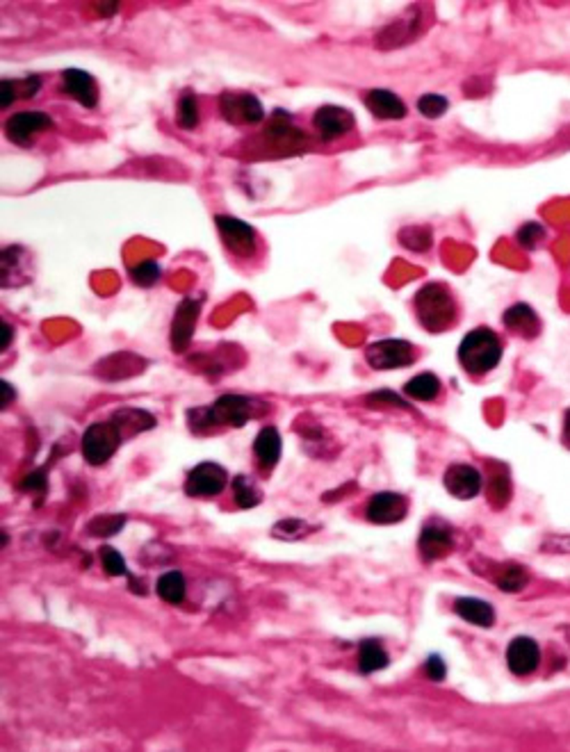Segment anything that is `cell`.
<instances>
[{"mask_svg":"<svg viewBox=\"0 0 570 752\" xmlns=\"http://www.w3.org/2000/svg\"><path fill=\"white\" fill-rule=\"evenodd\" d=\"M110 422L122 431V435H126V434L135 435V434H141V431H149L151 426H156V417H153L151 413H147V410H140V408L117 410Z\"/></svg>","mask_w":570,"mask_h":752,"instance_id":"44dd1931","label":"cell"},{"mask_svg":"<svg viewBox=\"0 0 570 752\" xmlns=\"http://www.w3.org/2000/svg\"><path fill=\"white\" fill-rule=\"evenodd\" d=\"M274 533H278V536H283V538H288V541H294V538L308 533V527L303 524V520H283L281 524H276V527H274Z\"/></svg>","mask_w":570,"mask_h":752,"instance_id":"d590c367","label":"cell"},{"mask_svg":"<svg viewBox=\"0 0 570 752\" xmlns=\"http://www.w3.org/2000/svg\"><path fill=\"white\" fill-rule=\"evenodd\" d=\"M176 123H178V128H183V130H192V128H196V123H199V108H196V98L192 92L183 94L181 101H178Z\"/></svg>","mask_w":570,"mask_h":752,"instance_id":"4316f807","label":"cell"},{"mask_svg":"<svg viewBox=\"0 0 570 752\" xmlns=\"http://www.w3.org/2000/svg\"><path fill=\"white\" fill-rule=\"evenodd\" d=\"M454 611H457L458 618L468 621L470 625L493 627V622H495V609L488 602L477 600V597H458L454 602Z\"/></svg>","mask_w":570,"mask_h":752,"instance_id":"d6986e66","label":"cell"},{"mask_svg":"<svg viewBox=\"0 0 570 752\" xmlns=\"http://www.w3.org/2000/svg\"><path fill=\"white\" fill-rule=\"evenodd\" d=\"M511 497V481H509L507 472L493 474L491 481H488V499L495 508H502L504 504Z\"/></svg>","mask_w":570,"mask_h":752,"instance_id":"83f0119b","label":"cell"},{"mask_svg":"<svg viewBox=\"0 0 570 752\" xmlns=\"http://www.w3.org/2000/svg\"><path fill=\"white\" fill-rule=\"evenodd\" d=\"M217 230H220V237L224 242V246L229 249V254L238 255V258H249V255L256 254V230L242 219H235V217L217 215L215 217Z\"/></svg>","mask_w":570,"mask_h":752,"instance_id":"5b68a950","label":"cell"},{"mask_svg":"<svg viewBox=\"0 0 570 752\" xmlns=\"http://www.w3.org/2000/svg\"><path fill=\"white\" fill-rule=\"evenodd\" d=\"M131 279L135 281L140 288H151L160 279V264L156 260H141L135 267H131Z\"/></svg>","mask_w":570,"mask_h":752,"instance_id":"f1b7e54d","label":"cell"},{"mask_svg":"<svg viewBox=\"0 0 570 752\" xmlns=\"http://www.w3.org/2000/svg\"><path fill=\"white\" fill-rule=\"evenodd\" d=\"M406 397L415 401H434L440 395V381L439 376L431 372H422V374L413 376L404 386Z\"/></svg>","mask_w":570,"mask_h":752,"instance_id":"7402d4cb","label":"cell"},{"mask_svg":"<svg viewBox=\"0 0 570 752\" xmlns=\"http://www.w3.org/2000/svg\"><path fill=\"white\" fill-rule=\"evenodd\" d=\"M448 110L449 101L445 96H439V94H424V96L418 98V112L427 119L443 117Z\"/></svg>","mask_w":570,"mask_h":752,"instance_id":"f546056e","label":"cell"},{"mask_svg":"<svg viewBox=\"0 0 570 752\" xmlns=\"http://www.w3.org/2000/svg\"><path fill=\"white\" fill-rule=\"evenodd\" d=\"M502 340L491 328H473L458 345V363L468 374L482 376L495 370L502 361Z\"/></svg>","mask_w":570,"mask_h":752,"instance_id":"7a4b0ae2","label":"cell"},{"mask_svg":"<svg viewBox=\"0 0 570 752\" xmlns=\"http://www.w3.org/2000/svg\"><path fill=\"white\" fill-rule=\"evenodd\" d=\"M525 584H527V572H525V568H520V566H507L502 575L497 577V586L507 593L522 591Z\"/></svg>","mask_w":570,"mask_h":752,"instance_id":"1f68e13d","label":"cell"},{"mask_svg":"<svg viewBox=\"0 0 570 752\" xmlns=\"http://www.w3.org/2000/svg\"><path fill=\"white\" fill-rule=\"evenodd\" d=\"M199 313H201V303L195 301V299H183V301L178 303V308H176L174 322H171V336H169L171 349H174L176 354H183L187 347H190Z\"/></svg>","mask_w":570,"mask_h":752,"instance_id":"30bf717a","label":"cell"},{"mask_svg":"<svg viewBox=\"0 0 570 752\" xmlns=\"http://www.w3.org/2000/svg\"><path fill=\"white\" fill-rule=\"evenodd\" d=\"M281 450H283L281 434H278V429H274V426H265V429L256 435L254 454H256V459L265 465V468H274V465L278 463V459H281Z\"/></svg>","mask_w":570,"mask_h":752,"instance_id":"ffe728a7","label":"cell"},{"mask_svg":"<svg viewBox=\"0 0 570 752\" xmlns=\"http://www.w3.org/2000/svg\"><path fill=\"white\" fill-rule=\"evenodd\" d=\"M409 502L400 493H376L367 499L366 518L375 524H397L406 518Z\"/></svg>","mask_w":570,"mask_h":752,"instance_id":"9c48e42d","label":"cell"},{"mask_svg":"<svg viewBox=\"0 0 570 752\" xmlns=\"http://www.w3.org/2000/svg\"><path fill=\"white\" fill-rule=\"evenodd\" d=\"M12 337H14V328L7 322H0V349H3V352L12 345Z\"/></svg>","mask_w":570,"mask_h":752,"instance_id":"60d3db41","label":"cell"},{"mask_svg":"<svg viewBox=\"0 0 570 752\" xmlns=\"http://www.w3.org/2000/svg\"><path fill=\"white\" fill-rule=\"evenodd\" d=\"M233 499L240 508H254L263 499V490L247 474H238L233 479Z\"/></svg>","mask_w":570,"mask_h":752,"instance_id":"d4e9b609","label":"cell"},{"mask_svg":"<svg viewBox=\"0 0 570 752\" xmlns=\"http://www.w3.org/2000/svg\"><path fill=\"white\" fill-rule=\"evenodd\" d=\"M415 318L427 331L443 333L457 322V301L445 283H430L420 288L413 299Z\"/></svg>","mask_w":570,"mask_h":752,"instance_id":"6da1fadb","label":"cell"},{"mask_svg":"<svg viewBox=\"0 0 570 752\" xmlns=\"http://www.w3.org/2000/svg\"><path fill=\"white\" fill-rule=\"evenodd\" d=\"M564 438L570 443V408L565 410V417H564Z\"/></svg>","mask_w":570,"mask_h":752,"instance_id":"7bdbcfd3","label":"cell"},{"mask_svg":"<svg viewBox=\"0 0 570 752\" xmlns=\"http://www.w3.org/2000/svg\"><path fill=\"white\" fill-rule=\"evenodd\" d=\"M156 591L165 602L178 604V602H183V597H185V577L178 570L165 572V575H160V579H158Z\"/></svg>","mask_w":570,"mask_h":752,"instance_id":"cb8c5ba5","label":"cell"},{"mask_svg":"<svg viewBox=\"0 0 570 752\" xmlns=\"http://www.w3.org/2000/svg\"><path fill=\"white\" fill-rule=\"evenodd\" d=\"M400 245L406 246L409 251L422 254L431 246V230L424 226H409V228L400 230Z\"/></svg>","mask_w":570,"mask_h":752,"instance_id":"484cf974","label":"cell"},{"mask_svg":"<svg viewBox=\"0 0 570 752\" xmlns=\"http://www.w3.org/2000/svg\"><path fill=\"white\" fill-rule=\"evenodd\" d=\"M312 123H315L317 132L324 142H333V139H340L342 135L354 130L356 119L349 110L340 108V105H322L312 114Z\"/></svg>","mask_w":570,"mask_h":752,"instance_id":"8fae6325","label":"cell"},{"mask_svg":"<svg viewBox=\"0 0 570 752\" xmlns=\"http://www.w3.org/2000/svg\"><path fill=\"white\" fill-rule=\"evenodd\" d=\"M229 474L217 463H199L190 470L185 481V493L190 497H215L226 488Z\"/></svg>","mask_w":570,"mask_h":752,"instance_id":"8992f818","label":"cell"},{"mask_svg":"<svg viewBox=\"0 0 570 752\" xmlns=\"http://www.w3.org/2000/svg\"><path fill=\"white\" fill-rule=\"evenodd\" d=\"M502 322L509 331L525 337V340H534L541 333V319L534 313V308H529L527 303H516V306L507 308Z\"/></svg>","mask_w":570,"mask_h":752,"instance_id":"2e32d148","label":"cell"},{"mask_svg":"<svg viewBox=\"0 0 570 752\" xmlns=\"http://www.w3.org/2000/svg\"><path fill=\"white\" fill-rule=\"evenodd\" d=\"M62 89L85 108H96L98 87L96 80L83 68H67L62 74Z\"/></svg>","mask_w":570,"mask_h":752,"instance_id":"9a60e30c","label":"cell"},{"mask_svg":"<svg viewBox=\"0 0 570 752\" xmlns=\"http://www.w3.org/2000/svg\"><path fill=\"white\" fill-rule=\"evenodd\" d=\"M41 89V78L40 76H28L23 83H16V94L23 98H32L34 94Z\"/></svg>","mask_w":570,"mask_h":752,"instance_id":"74e56055","label":"cell"},{"mask_svg":"<svg viewBox=\"0 0 570 752\" xmlns=\"http://www.w3.org/2000/svg\"><path fill=\"white\" fill-rule=\"evenodd\" d=\"M53 126V119L44 112H16L7 119L5 132L10 142L19 147H30V137L40 130H49Z\"/></svg>","mask_w":570,"mask_h":752,"instance_id":"4fadbf2b","label":"cell"},{"mask_svg":"<svg viewBox=\"0 0 570 752\" xmlns=\"http://www.w3.org/2000/svg\"><path fill=\"white\" fill-rule=\"evenodd\" d=\"M541 664V649H538L537 640L527 639V636H518L509 643L507 648V666L513 675H529L538 668Z\"/></svg>","mask_w":570,"mask_h":752,"instance_id":"5bb4252c","label":"cell"},{"mask_svg":"<svg viewBox=\"0 0 570 752\" xmlns=\"http://www.w3.org/2000/svg\"><path fill=\"white\" fill-rule=\"evenodd\" d=\"M543 237H546V228H543L541 224H537V221H527V224H522L520 230H518V242H520L525 249H537V245Z\"/></svg>","mask_w":570,"mask_h":752,"instance_id":"836d02e7","label":"cell"},{"mask_svg":"<svg viewBox=\"0 0 570 752\" xmlns=\"http://www.w3.org/2000/svg\"><path fill=\"white\" fill-rule=\"evenodd\" d=\"M366 105L376 119H388V121H400L406 117V105L395 92L388 89H372L366 96Z\"/></svg>","mask_w":570,"mask_h":752,"instance_id":"ac0fdd59","label":"cell"},{"mask_svg":"<svg viewBox=\"0 0 570 752\" xmlns=\"http://www.w3.org/2000/svg\"><path fill=\"white\" fill-rule=\"evenodd\" d=\"M123 523H126V518H123V515H98V518H94L92 523H89L87 532L94 533V536L110 538V536H114L117 532H122Z\"/></svg>","mask_w":570,"mask_h":752,"instance_id":"4dcf8cb0","label":"cell"},{"mask_svg":"<svg viewBox=\"0 0 570 752\" xmlns=\"http://www.w3.org/2000/svg\"><path fill=\"white\" fill-rule=\"evenodd\" d=\"M46 486H49V477H46L44 470H37V472L28 474V477L21 481V490H23V493L37 495V497H41V495L46 493Z\"/></svg>","mask_w":570,"mask_h":752,"instance_id":"e575fe53","label":"cell"},{"mask_svg":"<svg viewBox=\"0 0 570 752\" xmlns=\"http://www.w3.org/2000/svg\"><path fill=\"white\" fill-rule=\"evenodd\" d=\"M367 401H372V404H395V406H400V408H409V404H406L404 399H400V397H397L393 390L372 392V395L367 397Z\"/></svg>","mask_w":570,"mask_h":752,"instance_id":"8d00e7d4","label":"cell"},{"mask_svg":"<svg viewBox=\"0 0 570 752\" xmlns=\"http://www.w3.org/2000/svg\"><path fill=\"white\" fill-rule=\"evenodd\" d=\"M358 666H361L363 673H376V670H384L388 666V655L385 649L381 648L379 640L366 639L358 648Z\"/></svg>","mask_w":570,"mask_h":752,"instance_id":"603a6c76","label":"cell"},{"mask_svg":"<svg viewBox=\"0 0 570 752\" xmlns=\"http://www.w3.org/2000/svg\"><path fill=\"white\" fill-rule=\"evenodd\" d=\"M16 96H19V94H16L14 80H3V83H0V108H10Z\"/></svg>","mask_w":570,"mask_h":752,"instance_id":"ab89813d","label":"cell"},{"mask_svg":"<svg viewBox=\"0 0 570 752\" xmlns=\"http://www.w3.org/2000/svg\"><path fill=\"white\" fill-rule=\"evenodd\" d=\"M452 545H454L452 533H449L445 527H436V524L424 527L418 541L420 557L430 563L448 557V554L452 552Z\"/></svg>","mask_w":570,"mask_h":752,"instance_id":"e0dca14e","label":"cell"},{"mask_svg":"<svg viewBox=\"0 0 570 752\" xmlns=\"http://www.w3.org/2000/svg\"><path fill=\"white\" fill-rule=\"evenodd\" d=\"M98 557H101V566H103V570H105V575H110V577L126 575V561H123L122 552H117L114 547L103 545Z\"/></svg>","mask_w":570,"mask_h":752,"instance_id":"d6a6232c","label":"cell"},{"mask_svg":"<svg viewBox=\"0 0 570 752\" xmlns=\"http://www.w3.org/2000/svg\"><path fill=\"white\" fill-rule=\"evenodd\" d=\"M210 416H213V422L215 426H233V429H240L249 422L251 417V399L242 395H224L210 406Z\"/></svg>","mask_w":570,"mask_h":752,"instance_id":"7c38bea8","label":"cell"},{"mask_svg":"<svg viewBox=\"0 0 570 752\" xmlns=\"http://www.w3.org/2000/svg\"><path fill=\"white\" fill-rule=\"evenodd\" d=\"M443 486L452 497L473 499L484 490V477L475 465L452 463L445 470Z\"/></svg>","mask_w":570,"mask_h":752,"instance_id":"52a82bcc","label":"cell"},{"mask_svg":"<svg viewBox=\"0 0 570 752\" xmlns=\"http://www.w3.org/2000/svg\"><path fill=\"white\" fill-rule=\"evenodd\" d=\"M0 392H3V399H0V408L5 410L7 406H10L12 401H14V388H12L10 383H7L5 379H3V381H0Z\"/></svg>","mask_w":570,"mask_h":752,"instance_id":"b9f144b4","label":"cell"},{"mask_svg":"<svg viewBox=\"0 0 570 752\" xmlns=\"http://www.w3.org/2000/svg\"><path fill=\"white\" fill-rule=\"evenodd\" d=\"M427 675H430V679H434V682H443L445 675H448V670H445V661L440 659V657H430V661H427Z\"/></svg>","mask_w":570,"mask_h":752,"instance_id":"f35d334b","label":"cell"},{"mask_svg":"<svg viewBox=\"0 0 570 752\" xmlns=\"http://www.w3.org/2000/svg\"><path fill=\"white\" fill-rule=\"evenodd\" d=\"M366 361L372 370H400L415 363V349L411 342L390 337V340L372 342L366 349Z\"/></svg>","mask_w":570,"mask_h":752,"instance_id":"277c9868","label":"cell"},{"mask_svg":"<svg viewBox=\"0 0 570 752\" xmlns=\"http://www.w3.org/2000/svg\"><path fill=\"white\" fill-rule=\"evenodd\" d=\"M123 435L113 422H96L83 435V456L89 465L108 463L119 450Z\"/></svg>","mask_w":570,"mask_h":752,"instance_id":"3957f363","label":"cell"},{"mask_svg":"<svg viewBox=\"0 0 570 752\" xmlns=\"http://www.w3.org/2000/svg\"><path fill=\"white\" fill-rule=\"evenodd\" d=\"M222 117L226 121L235 123H260L265 117L263 103L254 96V94H224L220 98Z\"/></svg>","mask_w":570,"mask_h":752,"instance_id":"ba28073f","label":"cell"}]
</instances>
